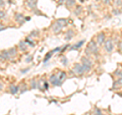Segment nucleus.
Wrapping results in <instances>:
<instances>
[{
	"instance_id": "nucleus-1",
	"label": "nucleus",
	"mask_w": 122,
	"mask_h": 115,
	"mask_svg": "<svg viewBox=\"0 0 122 115\" xmlns=\"http://www.w3.org/2000/svg\"><path fill=\"white\" fill-rule=\"evenodd\" d=\"M99 53V48H98V44L96 43V41L92 40L86 49V56H91V55H97Z\"/></svg>"
},
{
	"instance_id": "nucleus-2",
	"label": "nucleus",
	"mask_w": 122,
	"mask_h": 115,
	"mask_svg": "<svg viewBox=\"0 0 122 115\" xmlns=\"http://www.w3.org/2000/svg\"><path fill=\"white\" fill-rule=\"evenodd\" d=\"M72 72L75 74V75H82L85 73L83 71V68H82V64L81 63H75L73 68H72Z\"/></svg>"
},
{
	"instance_id": "nucleus-3",
	"label": "nucleus",
	"mask_w": 122,
	"mask_h": 115,
	"mask_svg": "<svg viewBox=\"0 0 122 115\" xmlns=\"http://www.w3.org/2000/svg\"><path fill=\"white\" fill-rule=\"evenodd\" d=\"M49 83H50L52 86H54V87H60L61 85H62V83L60 82L58 75H56V74H52L50 76V78H49Z\"/></svg>"
},
{
	"instance_id": "nucleus-4",
	"label": "nucleus",
	"mask_w": 122,
	"mask_h": 115,
	"mask_svg": "<svg viewBox=\"0 0 122 115\" xmlns=\"http://www.w3.org/2000/svg\"><path fill=\"white\" fill-rule=\"evenodd\" d=\"M104 49L106 50V52L108 53H111L114 49V43H113V40L112 39H108L105 41L104 43Z\"/></svg>"
},
{
	"instance_id": "nucleus-5",
	"label": "nucleus",
	"mask_w": 122,
	"mask_h": 115,
	"mask_svg": "<svg viewBox=\"0 0 122 115\" xmlns=\"http://www.w3.org/2000/svg\"><path fill=\"white\" fill-rule=\"evenodd\" d=\"M25 4L26 6V8L30 10H35L37 4H38V0H25Z\"/></svg>"
},
{
	"instance_id": "nucleus-6",
	"label": "nucleus",
	"mask_w": 122,
	"mask_h": 115,
	"mask_svg": "<svg viewBox=\"0 0 122 115\" xmlns=\"http://www.w3.org/2000/svg\"><path fill=\"white\" fill-rule=\"evenodd\" d=\"M106 41V36H105V33H99L97 35V38H96V43L98 45H102L104 44Z\"/></svg>"
},
{
	"instance_id": "nucleus-7",
	"label": "nucleus",
	"mask_w": 122,
	"mask_h": 115,
	"mask_svg": "<svg viewBox=\"0 0 122 115\" xmlns=\"http://www.w3.org/2000/svg\"><path fill=\"white\" fill-rule=\"evenodd\" d=\"M62 26H61L59 24H58V22H54V24H52V26H51V30H52V32L53 33H54V34H56V35H57V34H59L60 32H61V31H62Z\"/></svg>"
},
{
	"instance_id": "nucleus-8",
	"label": "nucleus",
	"mask_w": 122,
	"mask_h": 115,
	"mask_svg": "<svg viewBox=\"0 0 122 115\" xmlns=\"http://www.w3.org/2000/svg\"><path fill=\"white\" fill-rule=\"evenodd\" d=\"M14 20L16 21V22H17V24H20V25L25 24V15H24V14H21V13H15Z\"/></svg>"
},
{
	"instance_id": "nucleus-9",
	"label": "nucleus",
	"mask_w": 122,
	"mask_h": 115,
	"mask_svg": "<svg viewBox=\"0 0 122 115\" xmlns=\"http://www.w3.org/2000/svg\"><path fill=\"white\" fill-rule=\"evenodd\" d=\"M0 60H2V61L10 60L7 50H2V51H0Z\"/></svg>"
},
{
	"instance_id": "nucleus-10",
	"label": "nucleus",
	"mask_w": 122,
	"mask_h": 115,
	"mask_svg": "<svg viewBox=\"0 0 122 115\" xmlns=\"http://www.w3.org/2000/svg\"><path fill=\"white\" fill-rule=\"evenodd\" d=\"M18 50L21 52H25L28 50V44L25 43V41H20L18 43Z\"/></svg>"
},
{
	"instance_id": "nucleus-11",
	"label": "nucleus",
	"mask_w": 122,
	"mask_h": 115,
	"mask_svg": "<svg viewBox=\"0 0 122 115\" xmlns=\"http://www.w3.org/2000/svg\"><path fill=\"white\" fill-rule=\"evenodd\" d=\"M7 52H8V55H9V59L11 60L12 58H14L15 56L17 55V50H16V48H10L7 50Z\"/></svg>"
},
{
	"instance_id": "nucleus-12",
	"label": "nucleus",
	"mask_w": 122,
	"mask_h": 115,
	"mask_svg": "<svg viewBox=\"0 0 122 115\" xmlns=\"http://www.w3.org/2000/svg\"><path fill=\"white\" fill-rule=\"evenodd\" d=\"M83 43H85V40H81V41H79L78 42V43H75L74 45H72V46H70V47H69V50H78V49L79 48H81V46H82V44Z\"/></svg>"
},
{
	"instance_id": "nucleus-13",
	"label": "nucleus",
	"mask_w": 122,
	"mask_h": 115,
	"mask_svg": "<svg viewBox=\"0 0 122 115\" xmlns=\"http://www.w3.org/2000/svg\"><path fill=\"white\" fill-rule=\"evenodd\" d=\"M81 64H86V65H89V66L93 67V61H92L87 56H85L81 58Z\"/></svg>"
},
{
	"instance_id": "nucleus-14",
	"label": "nucleus",
	"mask_w": 122,
	"mask_h": 115,
	"mask_svg": "<svg viewBox=\"0 0 122 115\" xmlns=\"http://www.w3.org/2000/svg\"><path fill=\"white\" fill-rule=\"evenodd\" d=\"M9 91H10V93L12 94V95H15V94L18 93V91H20V88H18L17 86H15V85H10Z\"/></svg>"
},
{
	"instance_id": "nucleus-15",
	"label": "nucleus",
	"mask_w": 122,
	"mask_h": 115,
	"mask_svg": "<svg viewBox=\"0 0 122 115\" xmlns=\"http://www.w3.org/2000/svg\"><path fill=\"white\" fill-rule=\"evenodd\" d=\"M74 36V32H73V30H69V31H67V33H66V35H65V40L66 41H70L72 38H73Z\"/></svg>"
},
{
	"instance_id": "nucleus-16",
	"label": "nucleus",
	"mask_w": 122,
	"mask_h": 115,
	"mask_svg": "<svg viewBox=\"0 0 122 115\" xmlns=\"http://www.w3.org/2000/svg\"><path fill=\"white\" fill-rule=\"evenodd\" d=\"M122 87V78H118L113 84V89H116V88H120Z\"/></svg>"
},
{
	"instance_id": "nucleus-17",
	"label": "nucleus",
	"mask_w": 122,
	"mask_h": 115,
	"mask_svg": "<svg viewBox=\"0 0 122 115\" xmlns=\"http://www.w3.org/2000/svg\"><path fill=\"white\" fill-rule=\"evenodd\" d=\"M76 3V0H66L65 1V5L67 8H71L72 6H74Z\"/></svg>"
},
{
	"instance_id": "nucleus-18",
	"label": "nucleus",
	"mask_w": 122,
	"mask_h": 115,
	"mask_svg": "<svg viewBox=\"0 0 122 115\" xmlns=\"http://www.w3.org/2000/svg\"><path fill=\"white\" fill-rule=\"evenodd\" d=\"M56 22H58L62 28H64V26L67 25V20H65V18H58V20L56 21Z\"/></svg>"
},
{
	"instance_id": "nucleus-19",
	"label": "nucleus",
	"mask_w": 122,
	"mask_h": 115,
	"mask_svg": "<svg viewBox=\"0 0 122 115\" xmlns=\"http://www.w3.org/2000/svg\"><path fill=\"white\" fill-rule=\"evenodd\" d=\"M25 41L26 44H29L30 47H34V46H35V42H33V40L30 39V37H26Z\"/></svg>"
},
{
	"instance_id": "nucleus-20",
	"label": "nucleus",
	"mask_w": 122,
	"mask_h": 115,
	"mask_svg": "<svg viewBox=\"0 0 122 115\" xmlns=\"http://www.w3.org/2000/svg\"><path fill=\"white\" fill-rule=\"evenodd\" d=\"M113 4L115 8H119L122 6V0H113Z\"/></svg>"
},
{
	"instance_id": "nucleus-21",
	"label": "nucleus",
	"mask_w": 122,
	"mask_h": 115,
	"mask_svg": "<svg viewBox=\"0 0 122 115\" xmlns=\"http://www.w3.org/2000/svg\"><path fill=\"white\" fill-rule=\"evenodd\" d=\"M53 54H54V53H53V51H50V52H48L47 54H46V56H45L44 60H43V61H44V63H46V62H47V61H48L49 59L51 58V56H52Z\"/></svg>"
},
{
	"instance_id": "nucleus-22",
	"label": "nucleus",
	"mask_w": 122,
	"mask_h": 115,
	"mask_svg": "<svg viewBox=\"0 0 122 115\" xmlns=\"http://www.w3.org/2000/svg\"><path fill=\"white\" fill-rule=\"evenodd\" d=\"M58 78H59V79H60V82L62 83L63 80L66 78V72H64V71H61V72H60V74L58 75Z\"/></svg>"
},
{
	"instance_id": "nucleus-23",
	"label": "nucleus",
	"mask_w": 122,
	"mask_h": 115,
	"mask_svg": "<svg viewBox=\"0 0 122 115\" xmlns=\"http://www.w3.org/2000/svg\"><path fill=\"white\" fill-rule=\"evenodd\" d=\"M60 61H61V63H62V65H64V66H67V64H68V59L66 58L65 56H62V57H61Z\"/></svg>"
},
{
	"instance_id": "nucleus-24",
	"label": "nucleus",
	"mask_w": 122,
	"mask_h": 115,
	"mask_svg": "<svg viewBox=\"0 0 122 115\" xmlns=\"http://www.w3.org/2000/svg\"><path fill=\"white\" fill-rule=\"evenodd\" d=\"M93 115H105L104 113L102 112V111L99 109V108H95V110H94V113H93Z\"/></svg>"
},
{
	"instance_id": "nucleus-25",
	"label": "nucleus",
	"mask_w": 122,
	"mask_h": 115,
	"mask_svg": "<svg viewBox=\"0 0 122 115\" xmlns=\"http://www.w3.org/2000/svg\"><path fill=\"white\" fill-rule=\"evenodd\" d=\"M38 87V83L36 82L35 79H33V80H30V88L34 90V89H36V88Z\"/></svg>"
},
{
	"instance_id": "nucleus-26",
	"label": "nucleus",
	"mask_w": 122,
	"mask_h": 115,
	"mask_svg": "<svg viewBox=\"0 0 122 115\" xmlns=\"http://www.w3.org/2000/svg\"><path fill=\"white\" fill-rule=\"evenodd\" d=\"M81 11H82L81 7V6H77V7H76V9L74 10V14H75V15H79V14L81 13Z\"/></svg>"
},
{
	"instance_id": "nucleus-27",
	"label": "nucleus",
	"mask_w": 122,
	"mask_h": 115,
	"mask_svg": "<svg viewBox=\"0 0 122 115\" xmlns=\"http://www.w3.org/2000/svg\"><path fill=\"white\" fill-rule=\"evenodd\" d=\"M18 88H20V93H24V92L28 91V87H26V85H25V84L21 85V88L20 87H18Z\"/></svg>"
},
{
	"instance_id": "nucleus-28",
	"label": "nucleus",
	"mask_w": 122,
	"mask_h": 115,
	"mask_svg": "<svg viewBox=\"0 0 122 115\" xmlns=\"http://www.w3.org/2000/svg\"><path fill=\"white\" fill-rule=\"evenodd\" d=\"M114 74H115L116 76H118V78H122V71L121 70H116L115 72H114Z\"/></svg>"
},
{
	"instance_id": "nucleus-29",
	"label": "nucleus",
	"mask_w": 122,
	"mask_h": 115,
	"mask_svg": "<svg viewBox=\"0 0 122 115\" xmlns=\"http://www.w3.org/2000/svg\"><path fill=\"white\" fill-rule=\"evenodd\" d=\"M5 12L4 11H2V10H0V20H2V18H4L5 17Z\"/></svg>"
},
{
	"instance_id": "nucleus-30",
	"label": "nucleus",
	"mask_w": 122,
	"mask_h": 115,
	"mask_svg": "<svg viewBox=\"0 0 122 115\" xmlns=\"http://www.w3.org/2000/svg\"><path fill=\"white\" fill-rule=\"evenodd\" d=\"M38 31H34V32H32L30 33V37H36V36H38Z\"/></svg>"
},
{
	"instance_id": "nucleus-31",
	"label": "nucleus",
	"mask_w": 122,
	"mask_h": 115,
	"mask_svg": "<svg viewBox=\"0 0 122 115\" xmlns=\"http://www.w3.org/2000/svg\"><path fill=\"white\" fill-rule=\"evenodd\" d=\"M69 47H70L69 45H65L63 48H61V50H60V51H61V52H64V51H66V50H67V48H69Z\"/></svg>"
},
{
	"instance_id": "nucleus-32",
	"label": "nucleus",
	"mask_w": 122,
	"mask_h": 115,
	"mask_svg": "<svg viewBox=\"0 0 122 115\" xmlns=\"http://www.w3.org/2000/svg\"><path fill=\"white\" fill-rule=\"evenodd\" d=\"M5 6V1L4 0H0V8H3Z\"/></svg>"
},
{
	"instance_id": "nucleus-33",
	"label": "nucleus",
	"mask_w": 122,
	"mask_h": 115,
	"mask_svg": "<svg viewBox=\"0 0 122 115\" xmlns=\"http://www.w3.org/2000/svg\"><path fill=\"white\" fill-rule=\"evenodd\" d=\"M113 12H114V14H119V13H121V11L118 9V8H114V10H113Z\"/></svg>"
},
{
	"instance_id": "nucleus-34",
	"label": "nucleus",
	"mask_w": 122,
	"mask_h": 115,
	"mask_svg": "<svg viewBox=\"0 0 122 115\" xmlns=\"http://www.w3.org/2000/svg\"><path fill=\"white\" fill-rule=\"evenodd\" d=\"M65 1H66V0H58V5H63V4H65Z\"/></svg>"
},
{
	"instance_id": "nucleus-35",
	"label": "nucleus",
	"mask_w": 122,
	"mask_h": 115,
	"mask_svg": "<svg viewBox=\"0 0 122 115\" xmlns=\"http://www.w3.org/2000/svg\"><path fill=\"white\" fill-rule=\"evenodd\" d=\"M32 60H33V56H32V55L28 56V58L25 59V61H26V62H30V61H32Z\"/></svg>"
},
{
	"instance_id": "nucleus-36",
	"label": "nucleus",
	"mask_w": 122,
	"mask_h": 115,
	"mask_svg": "<svg viewBox=\"0 0 122 115\" xmlns=\"http://www.w3.org/2000/svg\"><path fill=\"white\" fill-rule=\"evenodd\" d=\"M3 30H5V26H4V25H3L2 22H0V32L3 31Z\"/></svg>"
},
{
	"instance_id": "nucleus-37",
	"label": "nucleus",
	"mask_w": 122,
	"mask_h": 115,
	"mask_svg": "<svg viewBox=\"0 0 122 115\" xmlns=\"http://www.w3.org/2000/svg\"><path fill=\"white\" fill-rule=\"evenodd\" d=\"M118 48H119L120 51H122V42H119V43H118Z\"/></svg>"
},
{
	"instance_id": "nucleus-38",
	"label": "nucleus",
	"mask_w": 122,
	"mask_h": 115,
	"mask_svg": "<svg viewBox=\"0 0 122 115\" xmlns=\"http://www.w3.org/2000/svg\"><path fill=\"white\" fill-rule=\"evenodd\" d=\"M33 11H34V12H35L36 14H39V15H41V14H42V12H41V11H39L38 9H35V10H33Z\"/></svg>"
},
{
	"instance_id": "nucleus-39",
	"label": "nucleus",
	"mask_w": 122,
	"mask_h": 115,
	"mask_svg": "<svg viewBox=\"0 0 122 115\" xmlns=\"http://www.w3.org/2000/svg\"><path fill=\"white\" fill-rule=\"evenodd\" d=\"M103 3H105V4H109L110 3V0H101Z\"/></svg>"
},
{
	"instance_id": "nucleus-40",
	"label": "nucleus",
	"mask_w": 122,
	"mask_h": 115,
	"mask_svg": "<svg viewBox=\"0 0 122 115\" xmlns=\"http://www.w3.org/2000/svg\"><path fill=\"white\" fill-rule=\"evenodd\" d=\"M26 71H29V68H25V69H22V70H21V73H25Z\"/></svg>"
},
{
	"instance_id": "nucleus-41",
	"label": "nucleus",
	"mask_w": 122,
	"mask_h": 115,
	"mask_svg": "<svg viewBox=\"0 0 122 115\" xmlns=\"http://www.w3.org/2000/svg\"><path fill=\"white\" fill-rule=\"evenodd\" d=\"M3 89V84L1 83V82H0V91H1Z\"/></svg>"
},
{
	"instance_id": "nucleus-42",
	"label": "nucleus",
	"mask_w": 122,
	"mask_h": 115,
	"mask_svg": "<svg viewBox=\"0 0 122 115\" xmlns=\"http://www.w3.org/2000/svg\"><path fill=\"white\" fill-rule=\"evenodd\" d=\"M121 7H122V6H121ZM120 11H121V12H122V9H120Z\"/></svg>"
}]
</instances>
